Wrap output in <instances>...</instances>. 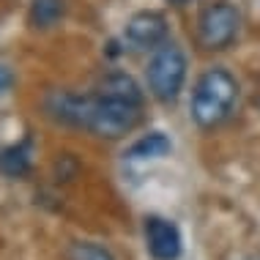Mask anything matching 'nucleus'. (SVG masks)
I'll return each instance as SVG.
<instances>
[{"mask_svg": "<svg viewBox=\"0 0 260 260\" xmlns=\"http://www.w3.org/2000/svg\"><path fill=\"white\" fill-rule=\"evenodd\" d=\"M66 14V3L63 0H30V11H27V19H30L33 27H47L58 25V19Z\"/></svg>", "mask_w": 260, "mask_h": 260, "instance_id": "nucleus-10", "label": "nucleus"}, {"mask_svg": "<svg viewBox=\"0 0 260 260\" xmlns=\"http://www.w3.org/2000/svg\"><path fill=\"white\" fill-rule=\"evenodd\" d=\"M33 167V137L27 135L22 143L0 151V173L9 178H22Z\"/></svg>", "mask_w": 260, "mask_h": 260, "instance_id": "nucleus-8", "label": "nucleus"}, {"mask_svg": "<svg viewBox=\"0 0 260 260\" xmlns=\"http://www.w3.org/2000/svg\"><path fill=\"white\" fill-rule=\"evenodd\" d=\"M69 257H72V260H115L110 255V249H104L102 244H93V241H77V244H72Z\"/></svg>", "mask_w": 260, "mask_h": 260, "instance_id": "nucleus-11", "label": "nucleus"}, {"mask_svg": "<svg viewBox=\"0 0 260 260\" xmlns=\"http://www.w3.org/2000/svg\"><path fill=\"white\" fill-rule=\"evenodd\" d=\"M238 102V82L228 69H208L200 74V80L194 82L192 102H189V112L192 121L200 129H214V126L224 123L230 118V112L236 110Z\"/></svg>", "mask_w": 260, "mask_h": 260, "instance_id": "nucleus-2", "label": "nucleus"}, {"mask_svg": "<svg viewBox=\"0 0 260 260\" xmlns=\"http://www.w3.org/2000/svg\"><path fill=\"white\" fill-rule=\"evenodd\" d=\"M167 3H173V6H184V3H189V0H167Z\"/></svg>", "mask_w": 260, "mask_h": 260, "instance_id": "nucleus-13", "label": "nucleus"}, {"mask_svg": "<svg viewBox=\"0 0 260 260\" xmlns=\"http://www.w3.org/2000/svg\"><path fill=\"white\" fill-rule=\"evenodd\" d=\"M11 85H14V74H11L6 66H0V96H3V93H9Z\"/></svg>", "mask_w": 260, "mask_h": 260, "instance_id": "nucleus-12", "label": "nucleus"}, {"mask_svg": "<svg viewBox=\"0 0 260 260\" xmlns=\"http://www.w3.org/2000/svg\"><path fill=\"white\" fill-rule=\"evenodd\" d=\"M173 151V143L165 132H151V135L140 137L135 145H129V151L123 153L126 161H148V159H161Z\"/></svg>", "mask_w": 260, "mask_h": 260, "instance_id": "nucleus-9", "label": "nucleus"}, {"mask_svg": "<svg viewBox=\"0 0 260 260\" xmlns=\"http://www.w3.org/2000/svg\"><path fill=\"white\" fill-rule=\"evenodd\" d=\"M145 93L137 85L135 77L115 72L107 74L96 85V93L85 99V121L82 129H88L96 137L118 140L129 135L143 118Z\"/></svg>", "mask_w": 260, "mask_h": 260, "instance_id": "nucleus-1", "label": "nucleus"}, {"mask_svg": "<svg viewBox=\"0 0 260 260\" xmlns=\"http://www.w3.org/2000/svg\"><path fill=\"white\" fill-rule=\"evenodd\" d=\"M145 247L153 260H178L184 252L178 224L165 216H148L145 219Z\"/></svg>", "mask_w": 260, "mask_h": 260, "instance_id": "nucleus-5", "label": "nucleus"}, {"mask_svg": "<svg viewBox=\"0 0 260 260\" xmlns=\"http://www.w3.org/2000/svg\"><path fill=\"white\" fill-rule=\"evenodd\" d=\"M85 99L88 96L69 93V90H52L44 99V110L52 121L82 129V121H85Z\"/></svg>", "mask_w": 260, "mask_h": 260, "instance_id": "nucleus-7", "label": "nucleus"}, {"mask_svg": "<svg viewBox=\"0 0 260 260\" xmlns=\"http://www.w3.org/2000/svg\"><path fill=\"white\" fill-rule=\"evenodd\" d=\"M126 44L135 50H159L167 41V19L161 11H137L126 22Z\"/></svg>", "mask_w": 260, "mask_h": 260, "instance_id": "nucleus-6", "label": "nucleus"}, {"mask_svg": "<svg viewBox=\"0 0 260 260\" xmlns=\"http://www.w3.org/2000/svg\"><path fill=\"white\" fill-rule=\"evenodd\" d=\"M186 80V55L178 44L165 41L159 50H153L148 63V90L161 104H175L184 90Z\"/></svg>", "mask_w": 260, "mask_h": 260, "instance_id": "nucleus-3", "label": "nucleus"}, {"mask_svg": "<svg viewBox=\"0 0 260 260\" xmlns=\"http://www.w3.org/2000/svg\"><path fill=\"white\" fill-rule=\"evenodd\" d=\"M241 30V14L233 3L216 0L203 9L198 19V39L206 50H228Z\"/></svg>", "mask_w": 260, "mask_h": 260, "instance_id": "nucleus-4", "label": "nucleus"}]
</instances>
